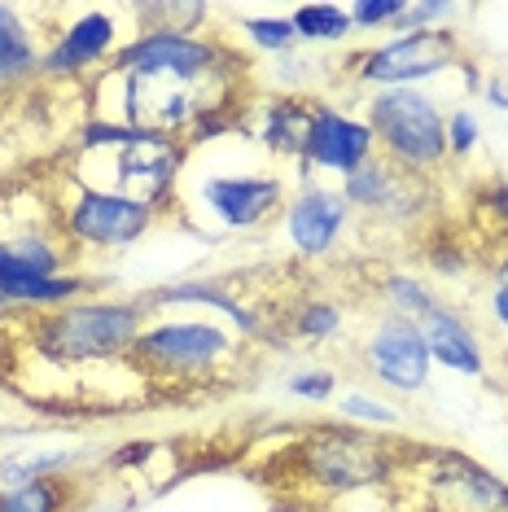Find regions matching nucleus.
Instances as JSON below:
<instances>
[{"mask_svg":"<svg viewBox=\"0 0 508 512\" xmlns=\"http://www.w3.org/2000/svg\"><path fill=\"white\" fill-rule=\"evenodd\" d=\"M311 114H316V101L303 97V92H281V97H268L250 110V119H241V127L250 123L254 145H263L272 158H303L307 132H311Z\"/></svg>","mask_w":508,"mask_h":512,"instance_id":"nucleus-17","label":"nucleus"},{"mask_svg":"<svg viewBox=\"0 0 508 512\" xmlns=\"http://www.w3.org/2000/svg\"><path fill=\"white\" fill-rule=\"evenodd\" d=\"M377 294H381V302H386L390 311H399V316H408V320H421L425 311L438 307L434 289L425 285L421 276H408V272H386V276H377Z\"/></svg>","mask_w":508,"mask_h":512,"instance_id":"nucleus-24","label":"nucleus"},{"mask_svg":"<svg viewBox=\"0 0 508 512\" xmlns=\"http://www.w3.org/2000/svg\"><path fill=\"white\" fill-rule=\"evenodd\" d=\"M224 62H237V57L219 40L184 36V31H136V36L119 44V53L110 57V71L136 75V79H163V84L237 92L228 84Z\"/></svg>","mask_w":508,"mask_h":512,"instance_id":"nucleus-7","label":"nucleus"},{"mask_svg":"<svg viewBox=\"0 0 508 512\" xmlns=\"http://www.w3.org/2000/svg\"><path fill=\"white\" fill-rule=\"evenodd\" d=\"M403 5H408V0H355V5H351V22H355V31L399 27Z\"/></svg>","mask_w":508,"mask_h":512,"instance_id":"nucleus-29","label":"nucleus"},{"mask_svg":"<svg viewBox=\"0 0 508 512\" xmlns=\"http://www.w3.org/2000/svg\"><path fill=\"white\" fill-rule=\"evenodd\" d=\"M360 364L364 372L390 394H421L430 386V346L417 320L399 316L390 307H377L368 329L360 333Z\"/></svg>","mask_w":508,"mask_h":512,"instance_id":"nucleus-10","label":"nucleus"},{"mask_svg":"<svg viewBox=\"0 0 508 512\" xmlns=\"http://www.w3.org/2000/svg\"><path fill=\"white\" fill-rule=\"evenodd\" d=\"M346 324V307L333 298H303L285 307V333L298 342H333Z\"/></svg>","mask_w":508,"mask_h":512,"instance_id":"nucleus-21","label":"nucleus"},{"mask_svg":"<svg viewBox=\"0 0 508 512\" xmlns=\"http://www.w3.org/2000/svg\"><path fill=\"white\" fill-rule=\"evenodd\" d=\"M465 66V44L452 27H434V31H403L360 49L342 62V79L360 88H417L425 79H438L447 71Z\"/></svg>","mask_w":508,"mask_h":512,"instance_id":"nucleus-8","label":"nucleus"},{"mask_svg":"<svg viewBox=\"0 0 508 512\" xmlns=\"http://www.w3.org/2000/svg\"><path fill=\"white\" fill-rule=\"evenodd\" d=\"M285 206H290V193H285V180L272 171H237V176L211 171L193 189V211L211 219V232L268 228L272 219L285 215Z\"/></svg>","mask_w":508,"mask_h":512,"instance_id":"nucleus-11","label":"nucleus"},{"mask_svg":"<svg viewBox=\"0 0 508 512\" xmlns=\"http://www.w3.org/2000/svg\"><path fill=\"white\" fill-rule=\"evenodd\" d=\"M425 333V346H430V359L452 372H465V377H487V346H482L478 329L465 311L438 302L434 311H425L417 320Z\"/></svg>","mask_w":508,"mask_h":512,"instance_id":"nucleus-18","label":"nucleus"},{"mask_svg":"<svg viewBox=\"0 0 508 512\" xmlns=\"http://www.w3.org/2000/svg\"><path fill=\"white\" fill-rule=\"evenodd\" d=\"M132 14L145 22L141 31H184V36H198V27L211 18V5H184V0H176V5H136Z\"/></svg>","mask_w":508,"mask_h":512,"instance_id":"nucleus-25","label":"nucleus"},{"mask_svg":"<svg viewBox=\"0 0 508 512\" xmlns=\"http://www.w3.org/2000/svg\"><path fill=\"white\" fill-rule=\"evenodd\" d=\"M342 197L355 215L377 219V224H390V228H403L430 211V184H425V176H412V171L395 167L381 154H373L360 171H351L342 180Z\"/></svg>","mask_w":508,"mask_h":512,"instance_id":"nucleus-12","label":"nucleus"},{"mask_svg":"<svg viewBox=\"0 0 508 512\" xmlns=\"http://www.w3.org/2000/svg\"><path fill=\"white\" fill-rule=\"evenodd\" d=\"M364 123L377 141V154L395 167L425 176L447 162V114L421 88H381L368 97Z\"/></svg>","mask_w":508,"mask_h":512,"instance_id":"nucleus-6","label":"nucleus"},{"mask_svg":"<svg viewBox=\"0 0 508 512\" xmlns=\"http://www.w3.org/2000/svg\"><path fill=\"white\" fill-rule=\"evenodd\" d=\"M44 49L31 14L18 5H0V92H18L40 79Z\"/></svg>","mask_w":508,"mask_h":512,"instance_id":"nucleus-19","label":"nucleus"},{"mask_svg":"<svg viewBox=\"0 0 508 512\" xmlns=\"http://www.w3.org/2000/svg\"><path fill=\"white\" fill-rule=\"evenodd\" d=\"M114 53H119V14L84 9V14H75V22L53 31V40L44 44L40 79H79L92 66L110 62Z\"/></svg>","mask_w":508,"mask_h":512,"instance_id":"nucleus-15","label":"nucleus"},{"mask_svg":"<svg viewBox=\"0 0 508 512\" xmlns=\"http://www.w3.org/2000/svg\"><path fill=\"white\" fill-rule=\"evenodd\" d=\"M491 320L508 333V276H504V272H495V289H491Z\"/></svg>","mask_w":508,"mask_h":512,"instance_id":"nucleus-32","label":"nucleus"},{"mask_svg":"<svg viewBox=\"0 0 508 512\" xmlns=\"http://www.w3.org/2000/svg\"><path fill=\"white\" fill-rule=\"evenodd\" d=\"M246 40L263 53H294L298 49V36H294V22L290 18H246L241 22Z\"/></svg>","mask_w":508,"mask_h":512,"instance_id":"nucleus-27","label":"nucleus"},{"mask_svg":"<svg viewBox=\"0 0 508 512\" xmlns=\"http://www.w3.org/2000/svg\"><path fill=\"white\" fill-rule=\"evenodd\" d=\"M149 311L141 298H79L57 311H31L27 333L36 355L53 364H110L127 359L136 333L145 329Z\"/></svg>","mask_w":508,"mask_h":512,"instance_id":"nucleus-3","label":"nucleus"},{"mask_svg":"<svg viewBox=\"0 0 508 512\" xmlns=\"http://www.w3.org/2000/svg\"><path fill=\"white\" fill-rule=\"evenodd\" d=\"M373 154H377V141L364 119H351V114H342L338 106H329V101H316L303 158H298V184H311L316 171H333V176L346 180Z\"/></svg>","mask_w":508,"mask_h":512,"instance_id":"nucleus-13","label":"nucleus"},{"mask_svg":"<svg viewBox=\"0 0 508 512\" xmlns=\"http://www.w3.org/2000/svg\"><path fill=\"white\" fill-rule=\"evenodd\" d=\"M408 464L421 469L430 512H508V482L456 447H417Z\"/></svg>","mask_w":508,"mask_h":512,"instance_id":"nucleus-9","label":"nucleus"},{"mask_svg":"<svg viewBox=\"0 0 508 512\" xmlns=\"http://www.w3.org/2000/svg\"><path fill=\"white\" fill-rule=\"evenodd\" d=\"M460 5H443V0H417V5H403L399 31H434L447 18H456Z\"/></svg>","mask_w":508,"mask_h":512,"instance_id":"nucleus-30","label":"nucleus"},{"mask_svg":"<svg viewBox=\"0 0 508 512\" xmlns=\"http://www.w3.org/2000/svg\"><path fill=\"white\" fill-rule=\"evenodd\" d=\"M285 390H290L294 399H307V403H325V399H333V390H338V372H329V368L294 372V377L285 381Z\"/></svg>","mask_w":508,"mask_h":512,"instance_id":"nucleus-31","label":"nucleus"},{"mask_svg":"<svg viewBox=\"0 0 508 512\" xmlns=\"http://www.w3.org/2000/svg\"><path fill=\"white\" fill-rule=\"evenodd\" d=\"M290 22L298 44H346L355 36V22L346 5H298Z\"/></svg>","mask_w":508,"mask_h":512,"instance_id":"nucleus-22","label":"nucleus"},{"mask_svg":"<svg viewBox=\"0 0 508 512\" xmlns=\"http://www.w3.org/2000/svg\"><path fill=\"white\" fill-rule=\"evenodd\" d=\"M482 97H487V106H491V110H504V114H508V79H487Z\"/></svg>","mask_w":508,"mask_h":512,"instance_id":"nucleus-33","label":"nucleus"},{"mask_svg":"<svg viewBox=\"0 0 508 512\" xmlns=\"http://www.w3.org/2000/svg\"><path fill=\"white\" fill-rule=\"evenodd\" d=\"M298 482L311 486L316 495H355L368 486L395 482V473L403 469V456L395 442L368 434L360 425H316L307 429L303 442L290 451Z\"/></svg>","mask_w":508,"mask_h":512,"instance_id":"nucleus-4","label":"nucleus"},{"mask_svg":"<svg viewBox=\"0 0 508 512\" xmlns=\"http://www.w3.org/2000/svg\"><path fill=\"white\" fill-rule=\"evenodd\" d=\"M44 197H49L62 237L71 241L79 254L136 246L145 232L158 228V215H163V211H154V206L136 202V197L92 189V184L75 180L71 171H57V184L44 189Z\"/></svg>","mask_w":508,"mask_h":512,"instance_id":"nucleus-5","label":"nucleus"},{"mask_svg":"<svg viewBox=\"0 0 508 512\" xmlns=\"http://www.w3.org/2000/svg\"><path fill=\"white\" fill-rule=\"evenodd\" d=\"M482 145V127L469 110L447 114V158H473Z\"/></svg>","mask_w":508,"mask_h":512,"instance_id":"nucleus-28","label":"nucleus"},{"mask_svg":"<svg viewBox=\"0 0 508 512\" xmlns=\"http://www.w3.org/2000/svg\"><path fill=\"white\" fill-rule=\"evenodd\" d=\"M141 307L149 316H154V311H176V307H211L233 324L241 337H250V342H276V329L228 289L224 276H198V281H171V285L145 289Z\"/></svg>","mask_w":508,"mask_h":512,"instance_id":"nucleus-16","label":"nucleus"},{"mask_svg":"<svg viewBox=\"0 0 508 512\" xmlns=\"http://www.w3.org/2000/svg\"><path fill=\"white\" fill-rule=\"evenodd\" d=\"M241 337L219 320H145L127 364L154 386L215 390L241 368Z\"/></svg>","mask_w":508,"mask_h":512,"instance_id":"nucleus-2","label":"nucleus"},{"mask_svg":"<svg viewBox=\"0 0 508 512\" xmlns=\"http://www.w3.org/2000/svg\"><path fill=\"white\" fill-rule=\"evenodd\" d=\"M184 167H189V149L176 136L123 127L114 119H92L79 127L71 176L92 184V189L123 193L154 206V211H167L176 202Z\"/></svg>","mask_w":508,"mask_h":512,"instance_id":"nucleus-1","label":"nucleus"},{"mask_svg":"<svg viewBox=\"0 0 508 512\" xmlns=\"http://www.w3.org/2000/svg\"><path fill=\"white\" fill-rule=\"evenodd\" d=\"M84 469V451H18L0 460V486L36 482V477H71Z\"/></svg>","mask_w":508,"mask_h":512,"instance_id":"nucleus-23","label":"nucleus"},{"mask_svg":"<svg viewBox=\"0 0 508 512\" xmlns=\"http://www.w3.org/2000/svg\"><path fill=\"white\" fill-rule=\"evenodd\" d=\"M285 232H290V250L298 259H329L342 246V232L351 228L355 211L346 206L342 189L329 184H298L290 206H285Z\"/></svg>","mask_w":508,"mask_h":512,"instance_id":"nucleus-14","label":"nucleus"},{"mask_svg":"<svg viewBox=\"0 0 508 512\" xmlns=\"http://www.w3.org/2000/svg\"><path fill=\"white\" fill-rule=\"evenodd\" d=\"M495 272H504V276H508V254H504V263H500V267H495Z\"/></svg>","mask_w":508,"mask_h":512,"instance_id":"nucleus-34","label":"nucleus"},{"mask_svg":"<svg viewBox=\"0 0 508 512\" xmlns=\"http://www.w3.org/2000/svg\"><path fill=\"white\" fill-rule=\"evenodd\" d=\"M79 482L71 477H36V482L0 486V512H75Z\"/></svg>","mask_w":508,"mask_h":512,"instance_id":"nucleus-20","label":"nucleus"},{"mask_svg":"<svg viewBox=\"0 0 508 512\" xmlns=\"http://www.w3.org/2000/svg\"><path fill=\"white\" fill-rule=\"evenodd\" d=\"M338 412L346 416V425H377V429H390V425H403V412L399 407H390V403H381L373 399V394H346V399L338 403Z\"/></svg>","mask_w":508,"mask_h":512,"instance_id":"nucleus-26","label":"nucleus"}]
</instances>
